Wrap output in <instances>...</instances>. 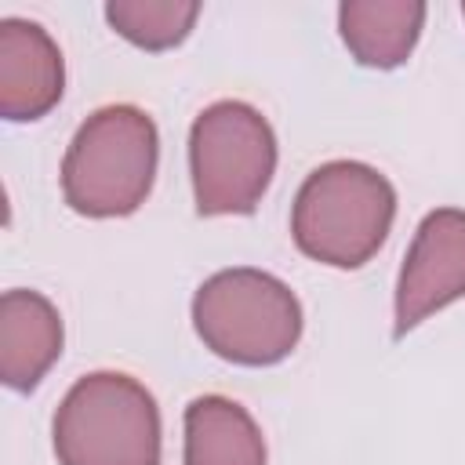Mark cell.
<instances>
[{
	"mask_svg": "<svg viewBox=\"0 0 465 465\" xmlns=\"http://www.w3.org/2000/svg\"><path fill=\"white\" fill-rule=\"evenodd\" d=\"M65 91V62L40 22H0V116L11 124L47 116Z\"/></svg>",
	"mask_w": 465,
	"mask_h": 465,
	"instance_id": "52a82bcc",
	"label": "cell"
},
{
	"mask_svg": "<svg viewBox=\"0 0 465 465\" xmlns=\"http://www.w3.org/2000/svg\"><path fill=\"white\" fill-rule=\"evenodd\" d=\"M200 18V4L193 0H109L105 22L142 51L178 47Z\"/></svg>",
	"mask_w": 465,
	"mask_h": 465,
	"instance_id": "8fae6325",
	"label": "cell"
},
{
	"mask_svg": "<svg viewBox=\"0 0 465 465\" xmlns=\"http://www.w3.org/2000/svg\"><path fill=\"white\" fill-rule=\"evenodd\" d=\"M461 18H465V0H461Z\"/></svg>",
	"mask_w": 465,
	"mask_h": 465,
	"instance_id": "7c38bea8",
	"label": "cell"
},
{
	"mask_svg": "<svg viewBox=\"0 0 465 465\" xmlns=\"http://www.w3.org/2000/svg\"><path fill=\"white\" fill-rule=\"evenodd\" d=\"M182 465H265L258 421L229 396H196L185 407Z\"/></svg>",
	"mask_w": 465,
	"mask_h": 465,
	"instance_id": "30bf717a",
	"label": "cell"
},
{
	"mask_svg": "<svg viewBox=\"0 0 465 465\" xmlns=\"http://www.w3.org/2000/svg\"><path fill=\"white\" fill-rule=\"evenodd\" d=\"M160 436L153 392L120 371L84 374L51 421L58 465H160Z\"/></svg>",
	"mask_w": 465,
	"mask_h": 465,
	"instance_id": "277c9868",
	"label": "cell"
},
{
	"mask_svg": "<svg viewBox=\"0 0 465 465\" xmlns=\"http://www.w3.org/2000/svg\"><path fill=\"white\" fill-rule=\"evenodd\" d=\"M396 218L392 182L360 160H331L309 171L291 207V236L302 254L331 269L367 265Z\"/></svg>",
	"mask_w": 465,
	"mask_h": 465,
	"instance_id": "6da1fadb",
	"label": "cell"
},
{
	"mask_svg": "<svg viewBox=\"0 0 465 465\" xmlns=\"http://www.w3.org/2000/svg\"><path fill=\"white\" fill-rule=\"evenodd\" d=\"M62 316L40 291H4L0 298V378L15 392H33L62 356Z\"/></svg>",
	"mask_w": 465,
	"mask_h": 465,
	"instance_id": "ba28073f",
	"label": "cell"
},
{
	"mask_svg": "<svg viewBox=\"0 0 465 465\" xmlns=\"http://www.w3.org/2000/svg\"><path fill=\"white\" fill-rule=\"evenodd\" d=\"M458 298H465V211L436 207L421 218L400 265L392 298L396 334L414 331Z\"/></svg>",
	"mask_w": 465,
	"mask_h": 465,
	"instance_id": "8992f818",
	"label": "cell"
},
{
	"mask_svg": "<svg viewBox=\"0 0 465 465\" xmlns=\"http://www.w3.org/2000/svg\"><path fill=\"white\" fill-rule=\"evenodd\" d=\"M302 302L272 272L236 265L207 276L193 294V327L200 341L240 367H272L302 338Z\"/></svg>",
	"mask_w": 465,
	"mask_h": 465,
	"instance_id": "3957f363",
	"label": "cell"
},
{
	"mask_svg": "<svg viewBox=\"0 0 465 465\" xmlns=\"http://www.w3.org/2000/svg\"><path fill=\"white\" fill-rule=\"evenodd\" d=\"M425 25L421 0H345L338 33L349 54L367 69H396L411 58Z\"/></svg>",
	"mask_w": 465,
	"mask_h": 465,
	"instance_id": "9c48e42d",
	"label": "cell"
},
{
	"mask_svg": "<svg viewBox=\"0 0 465 465\" xmlns=\"http://www.w3.org/2000/svg\"><path fill=\"white\" fill-rule=\"evenodd\" d=\"M160 134L138 105H105L91 113L62 160V196L84 218L134 214L153 193Z\"/></svg>",
	"mask_w": 465,
	"mask_h": 465,
	"instance_id": "7a4b0ae2",
	"label": "cell"
},
{
	"mask_svg": "<svg viewBox=\"0 0 465 465\" xmlns=\"http://www.w3.org/2000/svg\"><path fill=\"white\" fill-rule=\"evenodd\" d=\"M276 174L269 120L236 98L207 105L189 127V178L203 218L251 214Z\"/></svg>",
	"mask_w": 465,
	"mask_h": 465,
	"instance_id": "5b68a950",
	"label": "cell"
}]
</instances>
